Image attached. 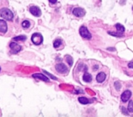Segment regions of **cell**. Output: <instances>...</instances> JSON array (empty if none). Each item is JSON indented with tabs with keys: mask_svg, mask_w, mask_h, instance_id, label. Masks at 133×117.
<instances>
[{
	"mask_svg": "<svg viewBox=\"0 0 133 117\" xmlns=\"http://www.w3.org/2000/svg\"><path fill=\"white\" fill-rule=\"evenodd\" d=\"M55 68H56V70L60 74H65V73H66L67 70H68V68L66 65L61 63L57 64L55 66Z\"/></svg>",
	"mask_w": 133,
	"mask_h": 117,
	"instance_id": "obj_5",
	"label": "cell"
},
{
	"mask_svg": "<svg viewBox=\"0 0 133 117\" xmlns=\"http://www.w3.org/2000/svg\"><path fill=\"white\" fill-rule=\"evenodd\" d=\"M29 10H30V12H31V14L33 16H34L38 17L42 14L41 10L39 9V7H36V6H32V7H30Z\"/></svg>",
	"mask_w": 133,
	"mask_h": 117,
	"instance_id": "obj_6",
	"label": "cell"
},
{
	"mask_svg": "<svg viewBox=\"0 0 133 117\" xmlns=\"http://www.w3.org/2000/svg\"><path fill=\"white\" fill-rule=\"evenodd\" d=\"M0 15L3 18L7 20H11L14 17L13 13L11 12V10L7 8H3L0 10Z\"/></svg>",
	"mask_w": 133,
	"mask_h": 117,
	"instance_id": "obj_1",
	"label": "cell"
},
{
	"mask_svg": "<svg viewBox=\"0 0 133 117\" xmlns=\"http://www.w3.org/2000/svg\"></svg>",
	"mask_w": 133,
	"mask_h": 117,
	"instance_id": "obj_23",
	"label": "cell"
},
{
	"mask_svg": "<svg viewBox=\"0 0 133 117\" xmlns=\"http://www.w3.org/2000/svg\"><path fill=\"white\" fill-rule=\"evenodd\" d=\"M0 71H1V68H0Z\"/></svg>",
	"mask_w": 133,
	"mask_h": 117,
	"instance_id": "obj_22",
	"label": "cell"
},
{
	"mask_svg": "<svg viewBox=\"0 0 133 117\" xmlns=\"http://www.w3.org/2000/svg\"><path fill=\"white\" fill-rule=\"evenodd\" d=\"M82 79L85 82H90L92 80V77L91 74H88V73H85L82 76Z\"/></svg>",
	"mask_w": 133,
	"mask_h": 117,
	"instance_id": "obj_12",
	"label": "cell"
},
{
	"mask_svg": "<svg viewBox=\"0 0 133 117\" xmlns=\"http://www.w3.org/2000/svg\"><path fill=\"white\" fill-rule=\"evenodd\" d=\"M106 74L104 72H100L96 76V80L98 83H102L105 80Z\"/></svg>",
	"mask_w": 133,
	"mask_h": 117,
	"instance_id": "obj_10",
	"label": "cell"
},
{
	"mask_svg": "<svg viewBox=\"0 0 133 117\" xmlns=\"http://www.w3.org/2000/svg\"><path fill=\"white\" fill-rule=\"evenodd\" d=\"M32 76L35 78H38V79H41V80H42V81H46V82H49V81H50L49 79H48L46 76H44V75H42V74H34Z\"/></svg>",
	"mask_w": 133,
	"mask_h": 117,
	"instance_id": "obj_11",
	"label": "cell"
},
{
	"mask_svg": "<svg viewBox=\"0 0 133 117\" xmlns=\"http://www.w3.org/2000/svg\"><path fill=\"white\" fill-rule=\"evenodd\" d=\"M7 31V24L3 20H0V33H5Z\"/></svg>",
	"mask_w": 133,
	"mask_h": 117,
	"instance_id": "obj_9",
	"label": "cell"
},
{
	"mask_svg": "<svg viewBox=\"0 0 133 117\" xmlns=\"http://www.w3.org/2000/svg\"><path fill=\"white\" fill-rule=\"evenodd\" d=\"M66 62L69 64V65L72 66L73 64V59H72V57L68 55V56H66Z\"/></svg>",
	"mask_w": 133,
	"mask_h": 117,
	"instance_id": "obj_17",
	"label": "cell"
},
{
	"mask_svg": "<svg viewBox=\"0 0 133 117\" xmlns=\"http://www.w3.org/2000/svg\"><path fill=\"white\" fill-rule=\"evenodd\" d=\"M62 44V40L60 39H57L56 40L55 42H54V43H53V46L55 48H58V47L61 45Z\"/></svg>",
	"mask_w": 133,
	"mask_h": 117,
	"instance_id": "obj_16",
	"label": "cell"
},
{
	"mask_svg": "<svg viewBox=\"0 0 133 117\" xmlns=\"http://www.w3.org/2000/svg\"><path fill=\"white\" fill-rule=\"evenodd\" d=\"M22 26L24 28H28L30 26V22L27 20H25L22 23Z\"/></svg>",
	"mask_w": 133,
	"mask_h": 117,
	"instance_id": "obj_19",
	"label": "cell"
},
{
	"mask_svg": "<svg viewBox=\"0 0 133 117\" xmlns=\"http://www.w3.org/2000/svg\"><path fill=\"white\" fill-rule=\"evenodd\" d=\"M128 111L131 113H133V102L130 101L128 105Z\"/></svg>",
	"mask_w": 133,
	"mask_h": 117,
	"instance_id": "obj_18",
	"label": "cell"
},
{
	"mask_svg": "<svg viewBox=\"0 0 133 117\" xmlns=\"http://www.w3.org/2000/svg\"><path fill=\"white\" fill-rule=\"evenodd\" d=\"M79 33H80V36L84 38L90 39L92 38V35H91L90 33L89 32L87 28L84 27V26L80 27V29H79Z\"/></svg>",
	"mask_w": 133,
	"mask_h": 117,
	"instance_id": "obj_3",
	"label": "cell"
},
{
	"mask_svg": "<svg viewBox=\"0 0 133 117\" xmlns=\"http://www.w3.org/2000/svg\"><path fill=\"white\" fill-rule=\"evenodd\" d=\"M10 49H11V50H12V53H14V54H17V53H18L21 50V49H22V47L19 44H18L15 43V42L10 43Z\"/></svg>",
	"mask_w": 133,
	"mask_h": 117,
	"instance_id": "obj_8",
	"label": "cell"
},
{
	"mask_svg": "<svg viewBox=\"0 0 133 117\" xmlns=\"http://www.w3.org/2000/svg\"><path fill=\"white\" fill-rule=\"evenodd\" d=\"M49 1H50V3L54 4V3H56L57 0H49Z\"/></svg>",
	"mask_w": 133,
	"mask_h": 117,
	"instance_id": "obj_21",
	"label": "cell"
},
{
	"mask_svg": "<svg viewBox=\"0 0 133 117\" xmlns=\"http://www.w3.org/2000/svg\"><path fill=\"white\" fill-rule=\"evenodd\" d=\"M27 37L26 36H24V35H21V36H16V37H14L13 38V40H16V41H24V40H26Z\"/></svg>",
	"mask_w": 133,
	"mask_h": 117,
	"instance_id": "obj_15",
	"label": "cell"
},
{
	"mask_svg": "<svg viewBox=\"0 0 133 117\" xmlns=\"http://www.w3.org/2000/svg\"><path fill=\"white\" fill-rule=\"evenodd\" d=\"M85 10L80 7H76L73 10V14L77 17H82L85 14Z\"/></svg>",
	"mask_w": 133,
	"mask_h": 117,
	"instance_id": "obj_4",
	"label": "cell"
},
{
	"mask_svg": "<svg viewBox=\"0 0 133 117\" xmlns=\"http://www.w3.org/2000/svg\"><path fill=\"white\" fill-rule=\"evenodd\" d=\"M78 100L79 102H80V103H82V104H84V105L89 103L88 100L86 98H84V97H80V98H79Z\"/></svg>",
	"mask_w": 133,
	"mask_h": 117,
	"instance_id": "obj_14",
	"label": "cell"
},
{
	"mask_svg": "<svg viewBox=\"0 0 133 117\" xmlns=\"http://www.w3.org/2000/svg\"><path fill=\"white\" fill-rule=\"evenodd\" d=\"M31 40L35 45H40L42 43L43 37L40 33H34L31 36Z\"/></svg>",
	"mask_w": 133,
	"mask_h": 117,
	"instance_id": "obj_2",
	"label": "cell"
},
{
	"mask_svg": "<svg viewBox=\"0 0 133 117\" xmlns=\"http://www.w3.org/2000/svg\"><path fill=\"white\" fill-rule=\"evenodd\" d=\"M128 66H129V67L131 68H133V62H130V63L128 64Z\"/></svg>",
	"mask_w": 133,
	"mask_h": 117,
	"instance_id": "obj_20",
	"label": "cell"
},
{
	"mask_svg": "<svg viewBox=\"0 0 133 117\" xmlns=\"http://www.w3.org/2000/svg\"><path fill=\"white\" fill-rule=\"evenodd\" d=\"M116 29H117V30H118V32H119L120 34L123 33L125 31L124 26H122V25L120 24H117L116 25Z\"/></svg>",
	"mask_w": 133,
	"mask_h": 117,
	"instance_id": "obj_13",
	"label": "cell"
},
{
	"mask_svg": "<svg viewBox=\"0 0 133 117\" xmlns=\"http://www.w3.org/2000/svg\"><path fill=\"white\" fill-rule=\"evenodd\" d=\"M132 93L130 90H125L124 92L121 94V101L123 102H127L130 99Z\"/></svg>",
	"mask_w": 133,
	"mask_h": 117,
	"instance_id": "obj_7",
	"label": "cell"
}]
</instances>
